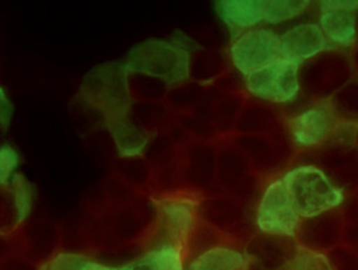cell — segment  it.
I'll return each mask as SVG.
<instances>
[{
	"mask_svg": "<svg viewBox=\"0 0 358 270\" xmlns=\"http://www.w3.org/2000/svg\"><path fill=\"white\" fill-rule=\"evenodd\" d=\"M124 66L129 73L157 78L167 85H178L190 77L192 55L179 40L153 38L135 45Z\"/></svg>",
	"mask_w": 358,
	"mask_h": 270,
	"instance_id": "cell-1",
	"label": "cell"
},
{
	"mask_svg": "<svg viewBox=\"0 0 358 270\" xmlns=\"http://www.w3.org/2000/svg\"><path fill=\"white\" fill-rule=\"evenodd\" d=\"M301 219L342 207L345 195L324 170L314 165L290 169L281 177Z\"/></svg>",
	"mask_w": 358,
	"mask_h": 270,
	"instance_id": "cell-2",
	"label": "cell"
},
{
	"mask_svg": "<svg viewBox=\"0 0 358 270\" xmlns=\"http://www.w3.org/2000/svg\"><path fill=\"white\" fill-rule=\"evenodd\" d=\"M128 74L124 64H106L92 70L83 83V96L102 111L108 121L129 113Z\"/></svg>",
	"mask_w": 358,
	"mask_h": 270,
	"instance_id": "cell-3",
	"label": "cell"
},
{
	"mask_svg": "<svg viewBox=\"0 0 358 270\" xmlns=\"http://www.w3.org/2000/svg\"><path fill=\"white\" fill-rule=\"evenodd\" d=\"M301 217L281 178L266 185L258 202L257 229L263 234L295 239Z\"/></svg>",
	"mask_w": 358,
	"mask_h": 270,
	"instance_id": "cell-4",
	"label": "cell"
},
{
	"mask_svg": "<svg viewBox=\"0 0 358 270\" xmlns=\"http://www.w3.org/2000/svg\"><path fill=\"white\" fill-rule=\"evenodd\" d=\"M300 66L278 57L245 77V86L253 97L273 104H289L300 94Z\"/></svg>",
	"mask_w": 358,
	"mask_h": 270,
	"instance_id": "cell-5",
	"label": "cell"
},
{
	"mask_svg": "<svg viewBox=\"0 0 358 270\" xmlns=\"http://www.w3.org/2000/svg\"><path fill=\"white\" fill-rule=\"evenodd\" d=\"M281 57L280 35L271 29L253 28L239 34L231 45V59L244 77Z\"/></svg>",
	"mask_w": 358,
	"mask_h": 270,
	"instance_id": "cell-6",
	"label": "cell"
},
{
	"mask_svg": "<svg viewBox=\"0 0 358 270\" xmlns=\"http://www.w3.org/2000/svg\"><path fill=\"white\" fill-rule=\"evenodd\" d=\"M337 127V115L329 103L307 108L289 121L294 145L300 148H315L329 139Z\"/></svg>",
	"mask_w": 358,
	"mask_h": 270,
	"instance_id": "cell-7",
	"label": "cell"
},
{
	"mask_svg": "<svg viewBox=\"0 0 358 270\" xmlns=\"http://www.w3.org/2000/svg\"><path fill=\"white\" fill-rule=\"evenodd\" d=\"M197 205L189 197H170L159 204L160 242L187 246L197 225Z\"/></svg>",
	"mask_w": 358,
	"mask_h": 270,
	"instance_id": "cell-8",
	"label": "cell"
},
{
	"mask_svg": "<svg viewBox=\"0 0 358 270\" xmlns=\"http://www.w3.org/2000/svg\"><path fill=\"white\" fill-rule=\"evenodd\" d=\"M330 47L317 23H303L280 35L281 57L301 66L303 62L324 53Z\"/></svg>",
	"mask_w": 358,
	"mask_h": 270,
	"instance_id": "cell-9",
	"label": "cell"
},
{
	"mask_svg": "<svg viewBox=\"0 0 358 270\" xmlns=\"http://www.w3.org/2000/svg\"><path fill=\"white\" fill-rule=\"evenodd\" d=\"M344 221L337 209L317 217L301 219L295 239L299 246L320 253H329L343 241Z\"/></svg>",
	"mask_w": 358,
	"mask_h": 270,
	"instance_id": "cell-10",
	"label": "cell"
},
{
	"mask_svg": "<svg viewBox=\"0 0 358 270\" xmlns=\"http://www.w3.org/2000/svg\"><path fill=\"white\" fill-rule=\"evenodd\" d=\"M217 16L236 34L264 22L265 0H215Z\"/></svg>",
	"mask_w": 358,
	"mask_h": 270,
	"instance_id": "cell-11",
	"label": "cell"
},
{
	"mask_svg": "<svg viewBox=\"0 0 358 270\" xmlns=\"http://www.w3.org/2000/svg\"><path fill=\"white\" fill-rule=\"evenodd\" d=\"M118 270H185V248L177 243L159 242Z\"/></svg>",
	"mask_w": 358,
	"mask_h": 270,
	"instance_id": "cell-12",
	"label": "cell"
},
{
	"mask_svg": "<svg viewBox=\"0 0 358 270\" xmlns=\"http://www.w3.org/2000/svg\"><path fill=\"white\" fill-rule=\"evenodd\" d=\"M185 270H248V260L244 251L217 244L196 255L185 264Z\"/></svg>",
	"mask_w": 358,
	"mask_h": 270,
	"instance_id": "cell-13",
	"label": "cell"
},
{
	"mask_svg": "<svg viewBox=\"0 0 358 270\" xmlns=\"http://www.w3.org/2000/svg\"><path fill=\"white\" fill-rule=\"evenodd\" d=\"M329 45L350 48L357 38V13L320 11L319 23Z\"/></svg>",
	"mask_w": 358,
	"mask_h": 270,
	"instance_id": "cell-14",
	"label": "cell"
},
{
	"mask_svg": "<svg viewBox=\"0 0 358 270\" xmlns=\"http://www.w3.org/2000/svg\"><path fill=\"white\" fill-rule=\"evenodd\" d=\"M108 123L121 156H138L145 150L148 135L131 121L129 113L116 116Z\"/></svg>",
	"mask_w": 358,
	"mask_h": 270,
	"instance_id": "cell-15",
	"label": "cell"
},
{
	"mask_svg": "<svg viewBox=\"0 0 358 270\" xmlns=\"http://www.w3.org/2000/svg\"><path fill=\"white\" fill-rule=\"evenodd\" d=\"M312 0H265L264 22L282 24L301 16L310 8Z\"/></svg>",
	"mask_w": 358,
	"mask_h": 270,
	"instance_id": "cell-16",
	"label": "cell"
},
{
	"mask_svg": "<svg viewBox=\"0 0 358 270\" xmlns=\"http://www.w3.org/2000/svg\"><path fill=\"white\" fill-rule=\"evenodd\" d=\"M11 187L17 222L22 224L28 219L33 209V188L22 173H16L13 176Z\"/></svg>",
	"mask_w": 358,
	"mask_h": 270,
	"instance_id": "cell-17",
	"label": "cell"
},
{
	"mask_svg": "<svg viewBox=\"0 0 358 270\" xmlns=\"http://www.w3.org/2000/svg\"><path fill=\"white\" fill-rule=\"evenodd\" d=\"M290 270H336L327 253L297 246Z\"/></svg>",
	"mask_w": 358,
	"mask_h": 270,
	"instance_id": "cell-18",
	"label": "cell"
},
{
	"mask_svg": "<svg viewBox=\"0 0 358 270\" xmlns=\"http://www.w3.org/2000/svg\"><path fill=\"white\" fill-rule=\"evenodd\" d=\"M20 164V157L15 148L5 145L0 148V187L11 185Z\"/></svg>",
	"mask_w": 358,
	"mask_h": 270,
	"instance_id": "cell-19",
	"label": "cell"
},
{
	"mask_svg": "<svg viewBox=\"0 0 358 270\" xmlns=\"http://www.w3.org/2000/svg\"><path fill=\"white\" fill-rule=\"evenodd\" d=\"M327 255L336 270H358V250L348 246H338Z\"/></svg>",
	"mask_w": 358,
	"mask_h": 270,
	"instance_id": "cell-20",
	"label": "cell"
},
{
	"mask_svg": "<svg viewBox=\"0 0 358 270\" xmlns=\"http://www.w3.org/2000/svg\"><path fill=\"white\" fill-rule=\"evenodd\" d=\"M320 11L337 10V11H349L358 13V0H319Z\"/></svg>",
	"mask_w": 358,
	"mask_h": 270,
	"instance_id": "cell-21",
	"label": "cell"
}]
</instances>
